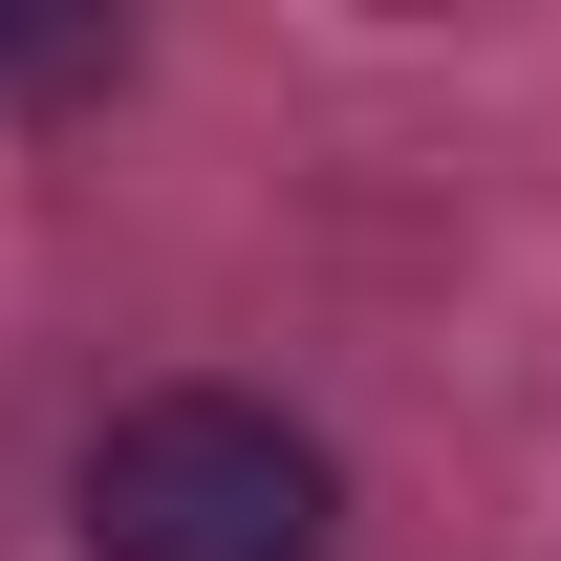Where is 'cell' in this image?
Listing matches in <instances>:
<instances>
[{
    "label": "cell",
    "instance_id": "6da1fadb",
    "mask_svg": "<svg viewBox=\"0 0 561 561\" xmlns=\"http://www.w3.org/2000/svg\"><path fill=\"white\" fill-rule=\"evenodd\" d=\"M346 476L260 389H130L87 432V561H324Z\"/></svg>",
    "mask_w": 561,
    "mask_h": 561
},
{
    "label": "cell",
    "instance_id": "7a4b0ae2",
    "mask_svg": "<svg viewBox=\"0 0 561 561\" xmlns=\"http://www.w3.org/2000/svg\"><path fill=\"white\" fill-rule=\"evenodd\" d=\"M108 66H130L108 22H0V87H108Z\"/></svg>",
    "mask_w": 561,
    "mask_h": 561
}]
</instances>
